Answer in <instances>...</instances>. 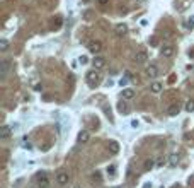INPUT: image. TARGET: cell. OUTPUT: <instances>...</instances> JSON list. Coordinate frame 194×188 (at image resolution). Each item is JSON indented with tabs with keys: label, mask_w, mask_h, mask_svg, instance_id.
Listing matches in <instances>:
<instances>
[{
	"label": "cell",
	"mask_w": 194,
	"mask_h": 188,
	"mask_svg": "<svg viewBox=\"0 0 194 188\" xmlns=\"http://www.w3.org/2000/svg\"><path fill=\"white\" fill-rule=\"evenodd\" d=\"M73 188H80V187H73Z\"/></svg>",
	"instance_id": "cell-30"
},
{
	"label": "cell",
	"mask_w": 194,
	"mask_h": 188,
	"mask_svg": "<svg viewBox=\"0 0 194 188\" xmlns=\"http://www.w3.org/2000/svg\"><path fill=\"white\" fill-rule=\"evenodd\" d=\"M187 185H189V187H194V176H191V178L187 180Z\"/></svg>",
	"instance_id": "cell-23"
},
{
	"label": "cell",
	"mask_w": 194,
	"mask_h": 188,
	"mask_svg": "<svg viewBox=\"0 0 194 188\" xmlns=\"http://www.w3.org/2000/svg\"><path fill=\"white\" fill-rule=\"evenodd\" d=\"M159 67L157 65H150V67H146L145 69V74H146V77H150V79H157L159 77Z\"/></svg>",
	"instance_id": "cell-5"
},
{
	"label": "cell",
	"mask_w": 194,
	"mask_h": 188,
	"mask_svg": "<svg viewBox=\"0 0 194 188\" xmlns=\"http://www.w3.org/2000/svg\"><path fill=\"white\" fill-rule=\"evenodd\" d=\"M138 125H140V123L136 121V120H133V121H131V127H138Z\"/></svg>",
	"instance_id": "cell-28"
},
{
	"label": "cell",
	"mask_w": 194,
	"mask_h": 188,
	"mask_svg": "<svg viewBox=\"0 0 194 188\" xmlns=\"http://www.w3.org/2000/svg\"><path fill=\"white\" fill-rule=\"evenodd\" d=\"M89 139H90V135H89V132H87V130H82V132L78 133V137H77V140H78L80 144H85V142H89Z\"/></svg>",
	"instance_id": "cell-10"
},
{
	"label": "cell",
	"mask_w": 194,
	"mask_h": 188,
	"mask_svg": "<svg viewBox=\"0 0 194 188\" xmlns=\"http://www.w3.org/2000/svg\"><path fill=\"white\" fill-rule=\"evenodd\" d=\"M162 89H164V86H162V82H159V80L152 82V86H150V91H152L153 94H159V92H162Z\"/></svg>",
	"instance_id": "cell-8"
},
{
	"label": "cell",
	"mask_w": 194,
	"mask_h": 188,
	"mask_svg": "<svg viewBox=\"0 0 194 188\" xmlns=\"http://www.w3.org/2000/svg\"><path fill=\"white\" fill-rule=\"evenodd\" d=\"M87 48H89L90 53H101V51H102V43L94 40V41H90L89 45H87Z\"/></svg>",
	"instance_id": "cell-3"
},
{
	"label": "cell",
	"mask_w": 194,
	"mask_h": 188,
	"mask_svg": "<svg viewBox=\"0 0 194 188\" xmlns=\"http://www.w3.org/2000/svg\"><path fill=\"white\" fill-rule=\"evenodd\" d=\"M130 79H131V74H130V72H126V74H125V77H123V79L119 80V86H121V87H123V86H126Z\"/></svg>",
	"instance_id": "cell-18"
},
{
	"label": "cell",
	"mask_w": 194,
	"mask_h": 188,
	"mask_svg": "<svg viewBox=\"0 0 194 188\" xmlns=\"http://www.w3.org/2000/svg\"><path fill=\"white\" fill-rule=\"evenodd\" d=\"M160 53L165 56V58H170V56L175 53V48H174L172 45H164V46H162V50H160Z\"/></svg>",
	"instance_id": "cell-6"
},
{
	"label": "cell",
	"mask_w": 194,
	"mask_h": 188,
	"mask_svg": "<svg viewBox=\"0 0 194 188\" xmlns=\"http://www.w3.org/2000/svg\"><path fill=\"white\" fill-rule=\"evenodd\" d=\"M179 111H180V106L179 105H172L169 110H167V113L170 115V116H175V115H179Z\"/></svg>",
	"instance_id": "cell-14"
},
{
	"label": "cell",
	"mask_w": 194,
	"mask_h": 188,
	"mask_svg": "<svg viewBox=\"0 0 194 188\" xmlns=\"http://www.w3.org/2000/svg\"><path fill=\"white\" fill-rule=\"evenodd\" d=\"M135 91L133 89H123V99H133Z\"/></svg>",
	"instance_id": "cell-15"
},
{
	"label": "cell",
	"mask_w": 194,
	"mask_h": 188,
	"mask_svg": "<svg viewBox=\"0 0 194 188\" xmlns=\"http://www.w3.org/2000/svg\"><path fill=\"white\" fill-rule=\"evenodd\" d=\"M7 48H9V41H7V40H0V50H2V51H5Z\"/></svg>",
	"instance_id": "cell-20"
},
{
	"label": "cell",
	"mask_w": 194,
	"mask_h": 188,
	"mask_svg": "<svg viewBox=\"0 0 194 188\" xmlns=\"http://www.w3.org/2000/svg\"><path fill=\"white\" fill-rule=\"evenodd\" d=\"M155 166V162H153L152 159H148V161H145V169L146 171H150V169H152V168Z\"/></svg>",
	"instance_id": "cell-21"
},
{
	"label": "cell",
	"mask_w": 194,
	"mask_h": 188,
	"mask_svg": "<svg viewBox=\"0 0 194 188\" xmlns=\"http://www.w3.org/2000/svg\"><path fill=\"white\" fill-rule=\"evenodd\" d=\"M187 26H189V28H193V26H194V17H191V19H189V22H187Z\"/></svg>",
	"instance_id": "cell-25"
},
{
	"label": "cell",
	"mask_w": 194,
	"mask_h": 188,
	"mask_svg": "<svg viewBox=\"0 0 194 188\" xmlns=\"http://www.w3.org/2000/svg\"><path fill=\"white\" fill-rule=\"evenodd\" d=\"M109 146H111V152H118L119 151V146H118V142H114V140H112V142H109Z\"/></svg>",
	"instance_id": "cell-19"
},
{
	"label": "cell",
	"mask_w": 194,
	"mask_h": 188,
	"mask_svg": "<svg viewBox=\"0 0 194 188\" xmlns=\"http://www.w3.org/2000/svg\"><path fill=\"white\" fill-rule=\"evenodd\" d=\"M24 149H28V151H31V149H33V144H31V142H24Z\"/></svg>",
	"instance_id": "cell-22"
},
{
	"label": "cell",
	"mask_w": 194,
	"mask_h": 188,
	"mask_svg": "<svg viewBox=\"0 0 194 188\" xmlns=\"http://www.w3.org/2000/svg\"><path fill=\"white\" fill-rule=\"evenodd\" d=\"M184 110L186 111H194V99H187V103H186V106H184Z\"/></svg>",
	"instance_id": "cell-17"
},
{
	"label": "cell",
	"mask_w": 194,
	"mask_h": 188,
	"mask_svg": "<svg viewBox=\"0 0 194 188\" xmlns=\"http://www.w3.org/2000/svg\"><path fill=\"white\" fill-rule=\"evenodd\" d=\"M78 62L82 63V65H83V63H87V56H80V58H78Z\"/></svg>",
	"instance_id": "cell-24"
},
{
	"label": "cell",
	"mask_w": 194,
	"mask_h": 188,
	"mask_svg": "<svg viewBox=\"0 0 194 188\" xmlns=\"http://www.w3.org/2000/svg\"><path fill=\"white\" fill-rule=\"evenodd\" d=\"M179 161H180L179 154H170V156H169V164H170V166H177Z\"/></svg>",
	"instance_id": "cell-12"
},
{
	"label": "cell",
	"mask_w": 194,
	"mask_h": 188,
	"mask_svg": "<svg viewBox=\"0 0 194 188\" xmlns=\"http://www.w3.org/2000/svg\"><path fill=\"white\" fill-rule=\"evenodd\" d=\"M97 2H99L101 5H106V4H109V0H97Z\"/></svg>",
	"instance_id": "cell-27"
},
{
	"label": "cell",
	"mask_w": 194,
	"mask_h": 188,
	"mask_svg": "<svg viewBox=\"0 0 194 188\" xmlns=\"http://www.w3.org/2000/svg\"><path fill=\"white\" fill-rule=\"evenodd\" d=\"M114 31H116L118 36H125L128 33V26L126 24H118V26H114Z\"/></svg>",
	"instance_id": "cell-9"
},
{
	"label": "cell",
	"mask_w": 194,
	"mask_h": 188,
	"mask_svg": "<svg viewBox=\"0 0 194 188\" xmlns=\"http://www.w3.org/2000/svg\"><path fill=\"white\" fill-rule=\"evenodd\" d=\"M68 181H70V174H68V171L62 169V171H58V173H56V183H58V185L65 187V185H67Z\"/></svg>",
	"instance_id": "cell-1"
},
{
	"label": "cell",
	"mask_w": 194,
	"mask_h": 188,
	"mask_svg": "<svg viewBox=\"0 0 194 188\" xmlns=\"http://www.w3.org/2000/svg\"><path fill=\"white\" fill-rule=\"evenodd\" d=\"M0 137H2V139H9V137H10V127L9 125L0 127Z\"/></svg>",
	"instance_id": "cell-11"
},
{
	"label": "cell",
	"mask_w": 194,
	"mask_h": 188,
	"mask_svg": "<svg viewBox=\"0 0 194 188\" xmlns=\"http://www.w3.org/2000/svg\"><path fill=\"white\" fill-rule=\"evenodd\" d=\"M82 2H85V4H87V2H90V0H82Z\"/></svg>",
	"instance_id": "cell-29"
},
{
	"label": "cell",
	"mask_w": 194,
	"mask_h": 188,
	"mask_svg": "<svg viewBox=\"0 0 194 188\" xmlns=\"http://www.w3.org/2000/svg\"><path fill=\"white\" fill-rule=\"evenodd\" d=\"M112 188H119V187H112Z\"/></svg>",
	"instance_id": "cell-31"
},
{
	"label": "cell",
	"mask_w": 194,
	"mask_h": 188,
	"mask_svg": "<svg viewBox=\"0 0 194 188\" xmlns=\"http://www.w3.org/2000/svg\"><path fill=\"white\" fill-rule=\"evenodd\" d=\"M85 79L89 80V84H97L99 80H101V75H99V72H97V70H90V72H87Z\"/></svg>",
	"instance_id": "cell-4"
},
{
	"label": "cell",
	"mask_w": 194,
	"mask_h": 188,
	"mask_svg": "<svg viewBox=\"0 0 194 188\" xmlns=\"http://www.w3.org/2000/svg\"><path fill=\"white\" fill-rule=\"evenodd\" d=\"M114 171H116V168H114V166H111V168H107V173H114Z\"/></svg>",
	"instance_id": "cell-26"
},
{
	"label": "cell",
	"mask_w": 194,
	"mask_h": 188,
	"mask_svg": "<svg viewBox=\"0 0 194 188\" xmlns=\"http://www.w3.org/2000/svg\"><path fill=\"white\" fill-rule=\"evenodd\" d=\"M36 185H38V188H49V180L46 173H39L36 176Z\"/></svg>",
	"instance_id": "cell-2"
},
{
	"label": "cell",
	"mask_w": 194,
	"mask_h": 188,
	"mask_svg": "<svg viewBox=\"0 0 194 188\" xmlns=\"http://www.w3.org/2000/svg\"><path fill=\"white\" fill-rule=\"evenodd\" d=\"M92 65L96 67V70H99V69H104L106 60L102 58V56H94V58H92Z\"/></svg>",
	"instance_id": "cell-7"
},
{
	"label": "cell",
	"mask_w": 194,
	"mask_h": 188,
	"mask_svg": "<svg viewBox=\"0 0 194 188\" xmlns=\"http://www.w3.org/2000/svg\"><path fill=\"white\" fill-rule=\"evenodd\" d=\"M9 69H10V60H4L2 62V75H5L9 72Z\"/></svg>",
	"instance_id": "cell-16"
},
{
	"label": "cell",
	"mask_w": 194,
	"mask_h": 188,
	"mask_svg": "<svg viewBox=\"0 0 194 188\" xmlns=\"http://www.w3.org/2000/svg\"><path fill=\"white\" fill-rule=\"evenodd\" d=\"M146 58H148V55H146V51H140V53H136V63H145Z\"/></svg>",
	"instance_id": "cell-13"
}]
</instances>
